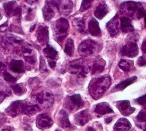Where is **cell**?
<instances>
[{
  "label": "cell",
  "instance_id": "cell-1",
  "mask_svg": "<svg viewBox=\"0 0 146 131\" xmlns=\"http://www.w3.org/2000/svg\"><path fill=\"white\" fill-rule=\"evenodd\" d=\"M111 83V78L108 75L93 79L88 86L90 95L95 99H99L110 86Z\"/></svg>",
  "mask_w": 146,
  "mask_h": 131
},
{
  "label": "cell",
  "instance_id": "cell-2",
  "mask_svg": "<svg viewBox=\"0 0 146 131\" xmlns=\"http://www.w3.org/2000/svg\"><path fill=\"white\" fill-rule=\"evenodd\" d=\"M121 11L133 19H140L146 15V8L140 2L127 1L121 6Z\"/></svg>",
  "mask_w": 146,
  "mask_h": 131
},
{
  "label": "cell",
  "instance_id": "cell-3",
  "mask_svg": "<svg viewBox=\"0 0 146 131\" xmlns=\"http://www.w3.org/2000/svg\"><path fill=\"white\" fill-rule=\"evenodd\" d=\"M69 24L68 21L64 18H60L54 23V37L56 42L62 44L64 39L67 37L69 32Z\"/></svg>",
  "mask_w": 146,
  "mask_h": 131
},
{
  "label": "cell",
  "instance_id": "cell-4",
  "mask_svg": "<svg viewBox=\"0 0 146 131\" xmlns=\"http://www.w3.org/2000/svg\"><path fill=\"white\" fill-rule=\"evenodd\" d=\"M67 69L72 74L85 77L90 70V67L86 60L83 58L73 60L67 65Z\"/></svg>",
  "mask_w": 146,
  "mask_h": 131
},
{
  "label": "cell",
  "instance_id": "cell-5",
  "mask_svg": "<svg viewBox=\"0 0 146 131\" xmlns=\"http://www.w3.org/2000/svg\"><path fill=\"white\" fill-rule=\"evenodd\" d=\"M32 102L33 104L36 105L39 108L47 109L52 106L54 98L51 93L44 91L33 95L32 98Z\"/></svg>",
  "mask_w": 146,
  "mask_h": 131
},
{
  "label": "cell",
  "instance_id": "cell-6",
  "mask_svg": "<svg viewBox=\"0 0 146 131\" xmlns=\"http://www.w3.org/2000/svg\"><path fill=\"white\" fill-rule=\"evenodd\" d=\"M98 45L94 40H86L83 41L78 47V52L80 56L86 57L95 53L97 51Z\"/></svg>",
  "mask_w": 146,
  "mask_h": 131
},
{
  "label": "cell",
  "instance_id": "cell-7",
  "mask_svg": "<svg viewBox=\"0 0 146 131\" xmlns=\"http://www.w3.org/2000/svg\"><path fill=\"white\" fill-rule=\"evenodd\" d=\"M84 104V102L82 100L81 96L79 94H76V95L67 97L65 101L64 106L69 111L74 112L82 108Z\"/></svg>",
  "mask_w": 146,
  "mask_h": 131
},
{
  "label": "cell",
  "instance_id": "cell-8",
  "mask_svg": "<svg viewBox=\"0 0 146 131\" xmlns=\"http://www.w3.org/2000/svg\"><path fill=\"white\" fill-rule=\"evenodd\" d=\"M28 103L25 101H17L13 103L5 110L7 113L12 117H15L21 114H25Z\"/></svg>",
  "mask_w": 146,
  "mask_h": 131
},
{
  "label": "cell",
  "instance_id": "cell-9",
  "mask_svg": "<svg viewBox=\"0 0 146 131\" xmlns=\"http://www.w3.org/2000/svg\"><path fill=\"white\" fill-rule=\"evenodd\" d=\"M56 10L58 9L57 1H47L42 9L44 19L46 21L51 20L54 17Z\"/></svg>",
  "mask_w": 146,
  "mask_h": 131
},
{
  "label": "cell",
  "instance_id": "cell-10",
  "mask_svg": "<svg viewBox=\"0 0 146 131\" xmlns=\"http://www.w3.org/2000/svg\"><path fill=\"white\" fill-rule=\"evenodd\" d=\"M5 12L9 17H15L18 20H21V9L17 4L16 1H9L3 4Z\"/></svg>",
  "mask_w": 146,
  "mask_h": 131
},
{
  "label": "cell",
  "instance_id": "cell-11",
  "mask_svg": "<svg viewBox=\"0 0 146 131\" xmlns=\"http://www.w3.org/2000/svg\"><path fill=\"white\" fill-rule=\"evenodd\" d=\"M139 54V48L134 42H130L124 46L121 49V54L123 56L134 58Z\"/></svg>",
  "mask_w": 146,
  "mask_h": 131
},
{
  "label": "cell",
  "instance_id": "cell-12",
  "mask_svg": "<svg viewBox=\"0 0 146 131\" xmlns=\"http://www.w3.org/2000/svg\"><path fill=\"white\" fill-rule=\"evenodd\" d=\"M36 38L41 46H46L49 42V30L46 25L40 24L36 31ZM48 46V45H47Z\"/></svg>",
  "mask_w": 146,
  "mask_h": 131
},
{
  "label": "cell",
  "instance_id": "cell-13",
  "mask_svg": "<svg viewBox=\"0 0 146 131\" xmlns=\"http://www.w3.org/2000/svg\"><path fill=\"white\" fill-rule=\"evenodd\" d=\"M36 124L38 129H46L50 128L53 125V122L48 114H40L36 118Z\"/></svg>",
  "mask_w": 146,
  "mask_h": 131
},
{
  "label": "cell",
  "instance_id": "cell-14",
  "mask_svg": "<svg viewBox=\"0 0 146 131\" xmlns=\"http://www.w3.org/2000/svg\"><path fill=\"white\" fill-rule=\"evenodd\" d=\"M116 106L122 114L124 116H128L135 111L134 107H132L128 101H121L117 102Z\"/></svg>",
  "mask_w": 146,
  "mask_h": 131
},
{
  "label": "cell",
  "instance_id": "cell-15",
  "mask_svg": "<svg viewBox=\"0 0 146 131\" xmlns=\"http://www.w3.org/2000/svg\"><path fill=\"white\" fill-rule=\"evenodd\" d=\"M22 52L23 54V57L27 63L30 65H35L36 62V56L33 52V49L31 47L28 46H23L22 48Z\"/></svg>",
  "mask_w": 146,
  "mask_h": 131
},
{
  "label": "cell",
  "instance_id": "cell-16",
  "mask_svg": "<svg viewBox=\"0 0 146 131\" xmlns=\"http://www.w3.org/2000/svg\"><path fill=\"white\" fill-rule=\"evenodd\" d=\"M23 42V40L21 38L13 35L8 36L5 40V46L8 47L9 48H12L14 51H16L17 49L19 47L20 48V46H22Z\"/></svg>",
  "mask_w": 146,
  "mask_h": 131
},
{
  "label": "cell",
  "instance_id": "cell-17",
  "mask_svg": "<svg viewBox=\"0 0 146 131\" xmlns=\"http://www.w3.org/2000/svg\"><path fill=\"white\" fill-rule=\"evenodd\" d=\"M106 28H107L109 33L112 36L116 35L119 33L120 28V22L119 21L118 14H116L115 16L106 24Z\"/></svg>",
  "mask_w": 146,
  "mask_h": 131
},
{
  "label": "cell",
  "instance_id": "cell-18",
  "mask_svg": "<svg viewBox=\"0 0 146 131\" xmlns=\"http://www.w3.org/2000/svg\"><path fill=\"white\" fill-rule=\"evenodd\" d=\"M90 119L91 115L88 112L87 109L83 110V111L77 113L74 116V121L76 124L80 125V126L85 125L90 121Z\"/></svg>",
  "mask_w": 146,
  "mask_h": 131
},
{
  "label": "cell",
  "instance_id": "cell-19",
  "mask_svg": "<svg viewBox=\"0 0 146 131\" xmlns=\"http://www.w3.org/2000/svg\"><path fill=\"white\" fill-rule=\"evenodd\" d=\"M57 120L60 125V126L63 128L64 129H71L72 125L70 123L68 114L64 111V109H62L58 113Z\"/></svg>",
  "mask_w": 146,
  "mask_h": 131
},
{
  "label": "cell",
  "instance_id": "cell-20",
  "mask_svg": "<svg viewBox=\"0 0 146 131\" xmlns=\"http://www.w3.org/2000/svg\"><path fill=\"white\" fill-rule=\"evenodd\" d=\"M58 9L60 14L67 15L72 11L73 3L71 1H57Z\"/></svg>",
  "mask_w": 146,
  "mask_h": 131
},
{
  "label": "cell",
  "instance_id": "cell-21",
  "mask_svg": "<svg viewBox=\"0 0 146 131\" xmlns=\"http://www.w3.org/2000/svg\"><path fill=\"white\" fill-rule=\"evenodd\" d=\"M9 69L15 74H22L25 71V64L21 60H13L10 62Z\"/></svg>",
  "mask_w": 146,
  "mask_h": 131
},
{
  "label": "cell",
  "instance_id": "cell-22",
  "mask_svg": "<svg viewBox=\"0 0 146 131\" xmlns=\"http://www.w3.org/2000/svg\"><path fill=\"white\" fill-rule=\"evenodd\" d=\"M108 13V8L105 1H101L96 8L94 15L98 19H102Z\"/></svg>",
  "mask_w": 146,
  "mask_h": 131
},
{
  "label": "cell",
  "instance_id": "cell-23",
  "mask_svg": "<svg viewBox=\"0 0 146 131\" xmlns=\"http://www.w3.org/2000/svg\"><path fill=\"white\" fill-rule=\"evenodd\" d=\"M131 127V124L126 118H120L113 126L115 131H128Z\"/></svg>",
  "mask_w": 146,
  "mask_h": 131
},
{
  "label": "cell",
  "instance_id": "cell-24",
  "mask_svg": "<svg viewBox=\"0 0 146 131\" xmlns=\"http://www.w3.org/2000/svg\"><path fill=\"white\" fill-rule=\"evenodd\" d=\"M44 54L48 59L49 62H56L58 58V53L53 47L48 45L43 51Z\"/></svg>",
  "mask_w": 146,
  "mask_h": 131
},
{
  "label": "cell",
  "instance_id": "cell-25",
  "mask_svg": "<svg viewBox=\"0 0 146 131\" xmlns=\"http://www.w3.org/2000/svg\"><path fill=\"white\" fill-rule=\"evenodd\" d=\"M88 31L94 36H100L101 35V31L100 25L94 18H92L88 23Z\"/></svg>",
  "mask_w": 146,
  "mask_h": 131
},
{
  "label": "cell",
  "instance_id": "cell-26",
  "mask_svg": "<svg viewBox=\"0 0 146 131\" xmlns=\"http://www.w3.org/2000/svg\"><path fill=\"white\" fill-rule=\"evenodd\" d=\"M94 112L100 115H104L107 113H111V112L112 113L113 112V111L108 103H101L96 105Z\"/></svg>",
  "mask_w": 146,
  "mask_h": 131
},
{
  "label": "cell",
  "instance_id": "cell-27",
  "mask_svg": "<svg viewBox=\"0 0 146 131\" xmlns=\"http://www.w3.org/2000/svg\"><path fill=\"white\" fill-rule=\"evenodd\" d=\"M136 80H137L136 76H133L132 77L122 81L121 83H120L119 84H118V85L115 86V87L111 90V92H117V91H122L123 90H124L127 86H128L130 85H131V84L133 83Z\"/></svg>",
  "mask_w": 146,
  "mask_h": 131
},
{
  "label": "cell",
  "instance_id": "cell-28",
  "mask_svg": "<svg viewBox=\"0 0 146 131\" xmlns=\"http://www.w3.org/2000/svg\"><path fill=\"white\" fill-rule=\"evenodd\" d=\"M121 29L124 33H129L134 31V27L131 19L128 17H122L121 19Z\"/></svg>",
  "mask_w": 146,
  "mask_h": 131
},
{
  "label": "cell",
  "instance_id": "cell-29",
  "mask_svg": "<svg viewBox=\"0 0 146 131\" xmlns=\"http://www.w3.org/2000/svg\"><path fill=\"white\" fill-rule=\"evenodd\" d=\"M106 63L102 58H98L94 63L93 66L91 70L92 74H98L102 72L105 69Z\"/></svg>",
  "mask_w": 146,
  "mask_h": 131
},
{
  "label": "cell",
  "instance_id": "cell-30",
  "mask_svg": "<svg viewBox=\"0 0 146 131\" xmlns=\"http://www.w3.org/2000/svg\"><path fill=\"white\" fill-rule=\"evenodd\" d=\"M72 25L78 32H80L81 33L85 32V21L83 18H75V19H74L72 21Z\"/></svg>",
  "mask_w": 146,
  "mask_h": 131
},
{
  "label": "cell",
  "instance_id": "cell-31",
  "mask_svg": "<svg viewBox=\"0 0 146 131\" xmlns=\"http://www.w3.org/2000/svg\"><path fill=\"white\" fill-rule=\"evenodd\" d=\"M74 41H73L71 38H69L67 39L66 44H65V49L64 52L67 55L69 56H71L74 54Z\"/></svg>",
  "mask_w": 146,
  "mask_h": 131
},
{
  "label": "cell",
  "instance_id": "cell-32",
  "mask_svg": "<svg viewBox=\"0 0 146 131\" xmlns=\"http://www.w3.org/2000/svg\"><path fill=\"white\" fill-rule=\"evenodd\" d=\"M119 66L123 71L129 72L133 67V62L130 60H121L119 62Z\"/></svg>",
  "mask_w": 146,
  "mask_h": 131
},
{
  "label": "cell",
  "instance_id": "cell-33",
  "mask_svg": "<svg viewBox=\"0 0 146 131\" xmlns=\"http://www.w3.org/2000/svg\"><path fill=\"white\" fill-rule=\"evenodd\" d=\"M13 91L15 95L17 96H21L27 92V88L24 83H20L12 87Z\"/></svg>",
  "mask_w": 146,
  "mask_h": 131
},
{
  "label": "cell",
  "instance_id": "cell-34",
  "mask_svg": "<svg viewBox=\"0 0 146 131\" xmlns=\"http://www.w3.org/2000/svg\"><path fill=\"white\" fill-rule=\"evenodd\" d=\"M3 77H4V79L6 81H7V82L15 83L17 80V79L16 77L13 76V75L10 74V73L7 72H5L3 73Z\"/></svg>",
  "mask_w": 146,
  "mask_h": 131
},
{
  "label": "cell",
  "instance_id": "cell-35",
  "mask_svg": "<svg viewBox=\"0 0 146 131\" xmlns=\"http://www.w3.org/2000/svg\"><path fill=\"white\" fill-rule=\"evenodd\" d=\"M137 120L139 122H146V109H142L137 116Z\"/></svg>",
  "mask_w": 146,
  "mask_h": 131
},
{
  "label": "cell",
  "instance_id": "cell-36",
  "mask_svg": "<svg viewBox=\"0 0 146 131\" xmlns=\"http://www.w3.org/2000/svg\"><path fill=\"white\" fill-rule=\"evenodd\" d=\"M91 3H92V1H83L82 2V5H81L80 11V12H84V11H85V10H88L90 7Z\"/></svg>",
  "mask_w": 146,
  "mask_h": 131
},
{
  "label": "cell",
  "instance_id": "cell-37",
  "mask_svg": "<svg viewBox=\"0 0 146 131\" xmlns=\"http://www.w3.org/2000/svg\"><path fill=\"white\" fill-rule=\"evenodd\" d=\"M35 17V14L34 12H33V10L32 9H28L27 14L25 16V19L27 21H32Z\"/></svg>",
  "mask_w": 146,
  "mask_h": 131
},
{
  "label": "cell",
  "instance_id": "cell-38",
  "mask_svg": "<svg viewBox=\"0 0 146 131\" xmlns=\"http://www.w3.org/2000/svg\"><path fill=\"white\" fill-rule=\"evenodd\" d=\"M39 69H40V70L42 73L48 72V70L47 69L45 61H44L42 56H40V67H39Z\"/></svg>",
  "mask_w": 146,
  "mask_h": 131
},
{
  "label": "cell",
  "instance_id": "cell-39",
  "mask_svg": "<svg viewBox=\"0 0 146 131\" xmlns=\"http://www.w3.org/2000/svg\"><path fill=\"white\" fill-rule=\"evenodd\" d=\"M40 83V81L38 78H32L29 80V85L32 86V88H35L38 86Z\"/></svg>",
  "mask_w": 146,
  "mask_h": 131
},
{
  "label": "cell",
  "instance_id": "cell-40",
  "mask_svg": "<svg viewBox=\"0 0 146 131\" xmlns=\"http://www.w3.org/2000/svg\"><path fill=\"white\" fill-rule=\"evenodd\" d=\"M135 101L137 102V103H138L140 105L146 106V94L144 96L140 97H139V98L136 99L135 100Z\"/></svg>",
  "mask_w": 146,
  "mask_h": 131
},
{
  "label": "cell",
  "instance_id": "cell-41",
  "mask_svg": "<svg viewBox=\"0 0 146 131\" xmlns=\"http://www.w3.org/2000/svg\"><path fill=\"white\" fill-rule=\"evenodd\" d=\"M11 95V91L9 90H5L4 91H3L2 90H1V102L2 103L3 102V99H5L6 97L9 96Z\"/></svg>",
  "mask_w": 146,
  "mask_h": 131
},
{
  "label": "cell",
  "instance_id": "cell-42",
  "mask_svg": "<svg viewBox=\"0 0 146 131\" xmlns=\"http://www.w3.org/2000/svg\"><path fill=\"white\" fill-rule=\"evenodd\" d=\"M137 64L140 67L146 65V58L144 56L140 57L137 61Z\"/></svg>",
  "mask_w": 146,
  "mask_h": 131
},
{
  "label": "cell",
  "instance_id": "cell-43",
  "mask_svg": "<svg viewBox=\"0 0 146 131\" xmlns=\"http://www.w3.org/2000/svg\"><path fill=\"white\" fill-rule=\"evenodd\" d=\"M10 30L11 31H14V32H17L18 33H22V30L19 28V26H13L11 25V27H10Z\"/></svg>",
  "mask_w": 146,
  "mask_h": 131
},
{
  "label": "cell",
  "instance_id": "cell-44",
  "mask_svg": "<svg viewBox=\"0 0 146 131\" xmlns=\"http://www.w3.org/2000/svg\"><path fill=\"white\" fill-rule=\"evenodd\" d=\"M141 49L143 52V53H146V39L144 42H143V43L142 44Z\"/></svg>",
  "mask_w": 146,
  "mask_h": 131
},
{
  "label": "cell",
  "instance_id": "cell-45",
  "mask_svg": "<svg viewBox=\"0 0 146 131\" xmlns=\"http://www.w3.org/2000/svg\"><path fill=\"white\" fill-rule=\"evenodd\" d=\"M49 65L51 69H54L56 67V62H48Z\"/></svg>",
  "mask_w": 146,
  "mask_h": 131
},
{
  "label": "cell",
  "instance_id": "cell-46",
  "mask_svg": "<svg viewBox=\"0 0 146 131\" xmlns=\"http://www.w3.org/2000/svg\"><path fill=\"white\" fill-rule=\"evenodd\" d=\"M105 121L106 122V124H110L111 121H112V118L111 117H108L106 118L105 120Z\"/></svg>",
  "mask_w": 146,
  "mask_h": 131
},
{
  "label": "cell",
  "instance_id": "cell-47",
  "mask_svg": "<svg viewBox=\"0 0 146 131\" xmlns=\"http://www.w3.org/2000/svg\"><path fill=\"white\" fill-rule=\"evenodd\" d=\"M1 131H13L12 129L10 127H7V128H5V129H3Z\"/></svg>",
  "mask_w": 146,
  "mask_h": 131
},
{
  "label": "cell",
  "instance_id": "cell-48",
  "mask_svg": "<svg viewBox=\"0 0 146 131\" xmlns=\"http://www.w3.org/2000/svg\"><path fill=\"white\" fill-rule=\"evenodd\" d=\"M87 131H96L94 129H93L92 127H88Z\"/></svg>",
  "mask_w": 146,
  "mask_h": 131
},
{
  "label": "cell",
  "instance_id": "cell-49",
  "mask_svg": "<svg viewBox=\"0 0 146 131\" xmlns=\"http://www.w3.org/2000/svg\"><path fill=\"white\" fill-rule=\"evenodd\" d=\"M144 131H146V124L144 125Z\"/></svg>",
  "mask_w": 146,
  "mask_h": 131
},
{
  "label": "cell",
  "instance_id": "cell-50",
  "mask_svg": "<svg viewBox=\"0 0 146 131\" xmlns=\"http://www.w3.org/2000/svg\"><path fill=\"white\" fill-rule=\"evenodd\" d=\"M55 131H62V130H59V129H57V130H56Z\"/></svg>",
  "mask_w": 146,
  "mask_h": 131
},
{
  "label": "cell",
  "instance_id": "cell-51",
  "mask_svg": "<svg viewBox=\"0 0 146 131\" xmlns=\"http://www.w3.org/2000/svg\"><path fill=\"white\" fill-rule=\"evenodd\" d=\"M145 23H146V17H145Z\"/></svg>",
  "mask_w": 146,
  "mask_h": 131
},
{
  "label": "cell",
  "instance_id": "cell-52",
  "mask_svg": "<svg viewBox=\"0 0 146 131\" xmlns=\"http://www.w3.org/2000/svg\"><path fill=\"white\" fill-rule=\"evenodd\" d=\"M131 131H136V130H134V129H133V130H132Z\"/></svg>",
  "mask_w": 146,
  "mask_h": 131
}]
</instances>
